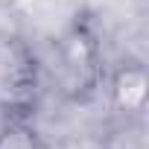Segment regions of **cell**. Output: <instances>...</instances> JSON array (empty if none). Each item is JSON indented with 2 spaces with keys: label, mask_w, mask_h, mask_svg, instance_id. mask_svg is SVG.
Wrapping results in <instances>:
<instances>
[{
  "label": "cell",
  "mask_w": 149,
  "mask_h": 149,
  "mask_svg": "<svg viewBox=\"0 0 149 149\" xmlns=\"http://www.w3.org/2000/svg\"><path fill=\"white\" fill-rule=\"evenodd\" d=\"M149 97V76L143 64H123L111 79V100L114 108L123 114H140Z\"/></svg>",
  "instance_id": "1"
},
{
  "label": "cell",
  "mask_w": 149,
  "mask_h": 149,
  "mask_svg": "<svg viewBox=\"0 0 149 149\" xmlns=\"http://www.w3.org/2000/svg\"><path fill=\"white\" fill-rule=\"evenodd\" d=\"M0 149H41V143L32 126L12 120L0 129Z\"/></svg>",
  "instance_id": "2"
}]
</instances>
